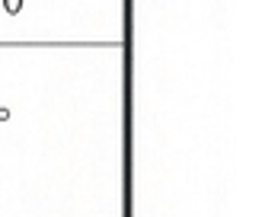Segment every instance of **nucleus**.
<instances>
[{"instance_id":"nucleus-1","label":"nucleus","mask_w":262,"mask_h":217,"mask_svg":"<svg viewBox=\"0 0 262 217\" xmlns=\"http://www.w3.org/2000/svg\"><path fill=\"white\" fill-rule=\"evenodd\" d=\"M0 7H4L10 16H16V13L23 10V0H0Z\"/></svg>"},{"instance_id":"nucleus-2","label":"nucleus","mask_w":262,"mask_h":217,"mask_svg":"<svg viewBox=\"0 0 262 217\" xmlns=\"http://www.w3.org/2000/svg\"><path fill=\"white\" fill-rule=\"evenodd\" d=\"M0 122H10V109H0Z\"/></svg>"}]
</instances>
